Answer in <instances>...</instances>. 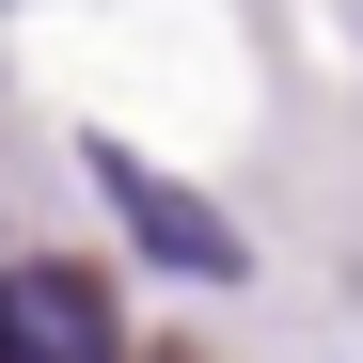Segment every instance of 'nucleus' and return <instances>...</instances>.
Wrapping results in <instances>:
<instances>
[{"label": "nucleus", "instance_id": "nucleus-2", "mask_svg": "<svg viewBox=\"0 0 363 363\" xmlns=\"http://www.w3.org/2000/svg\"><path fill=\"white\" fill-rule=\"evenodd\" d=\"M0 363H111V300L79 269H16L0 284Z\"/></svg>", "mask_w": 363, "mask_h": 363}, {"label": "nucleus", "instance_id": "nucleus-1", "mask_svg": "<svg viewBox=\"0 0 363 363\" xmlns=\"http://www.w3.org/2000/svg\"><path fill=\"white\" fill-rule=\"evenodd\" d=\"M95 190L127 206V237H143L158 269H206V284H237V269H253V253H237V221H221L206 190H174L158 158H127V143H95Z\"/></svg>", "mask_w": 363, "mask_h": 363}]
</instances>
